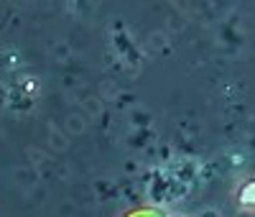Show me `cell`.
<instances>
[{
	"instance_id": "cell-1",
	"label": "cell",
	"mask_w": 255,
	"mask_h": 217,
	"mask_svg": "<svg viewBox=\"0 0 255 217\" xmlns=\"http://www.w3.org/2000/svg\"><path fill=\"white\" fill-rule=\"evenodd\" d=\"M232 202H235L238 212L243 215H255V174L243 177L235 189H232Z\"/></svg>"
},
{
	"instance_id": "cell-2",
	"label": "cell",
	"mask_w": 255,
	"mask_h": 217,
	"mask_svg": "<svg viewBox=\"0 0 255 217\" xmlns=\"http://www.w3.org/2000/svg\"><path fill=\"white\" fill-rule=\"evenodd\" d=\"M168 212L158 205H138V207H128L118 217H166Z\"/></svg>"
},
{
	"instance_id": "cell-3",
	"label": "cell",
	"mask_w": 255,
	"mask_h": 217,
	"mask_svg": "<svg viewBox=\"0 0 255 217\" xmlns=\"http://www.w3.org/2000/svg\"><path fill=\"white\" fill-rule=\"evenodd\" d=\"M166 217H189V215H184V212H168Z\"/></svg>"
}]
</instances>
